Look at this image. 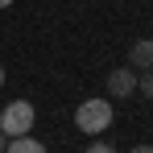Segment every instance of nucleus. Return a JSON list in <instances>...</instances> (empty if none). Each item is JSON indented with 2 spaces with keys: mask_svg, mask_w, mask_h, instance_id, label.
<instances>
[{
  "mask_svg": "<svg viewBox=\"0 0 153 153\" xmlns=\"http://www.w3.org/2000/svg\"><path fill=\"white\" fill-rule=\"evenodd\" d=\"M137 91H141L145 100H153V71H141V75H137Z\"/></svg>",
  "mask_w": 153,
  "mask_h": 153,
  "instance_id": "6",
  "label": "nucleus"
},
{
  "mask_svg": "<svg viewBox=\"0 0 153 153\" xmlns=\"http://www.w3.org/2000/svg\"><path fill=\"white\" fill-rule=\"evenodd\" d=\"M128 66L132 71H153V37H141L128 46Z\"/></svg>",
  "mask_w": 153,
  "mask_h": 153,
  "instance_id": "4",
  "label": "nucleus"
},
{
  "mask_svg": "<svg viewBox=\"0 0 153 153\" xmlns=\"http://www.w3.org/2000/svg\"><path fill=\"white\" fill-rule=\"evenodd\" d=\"M4 79H8V75H4V66H0V87H4Z\"/></svg>",
  "mask_w": 153,
  "mask_h": 153,
  "instance_id": "10",
  "label": "nucleus"
},
{
  "mask_svg": "<svg viewBox=\"0 0 153 153\" xmlns=\"http://www.w3.org/2000/svg\"><path fill=\"white\" fill-rule=\"evenodd\" d=\"M137 91V71L132 66H116L112 75H108V100H124Z\"/></svg>",
  "mask_w": 153,
  "mask_h": 153,
  "instance_id": "3",
  "label": "nucleus"
},
{
  "mask_svg": "<svg viewBox=\"0 0 153 153\" xmlns=\"http://www.w3.org/2000/svg\"><path fill=\"white\" fill-rule=\"evenodd\" d=\"M128 153H153V145H132Z\"/></svg>",
  "mask_w": 153,
  "mask_h": 153,
  "instance_id": "8",
  "label": "nucleus"
},
{
  "mask_svg": "<svg viewBox=\"0 0 153 153\" xmlns=\"http://www.w3.org/2000/svg\"><path fill=\"white\" fill-rule=\"evenodd\" d=\"M75 124H79V132H108V124H112V100H83L75 108Z\"/></svg>",
  "mask_w": 153,
  "mask_h": 153,
  "instance_id": "2",
  "label": "nucleus"
},
{
  "mask_svg": "<svg viewBox=\"0 0 153 153\" xmlns=\"http://www.w3.org/2000/svg\"><path fill=\"white\" fill-rule=\"evenodd\" d=\"M8 4H13V0H0V8H8Z\"/></svg>",
  "mask_w": 153,
  "mask_h": 153,
  "instance_id": "11",
  "label": "nucleus"
},
{
  "mask_svg": "<svg viewBox=\"0 0 153 153\" xmlns=\"http://www.w3.org/2000/svg\"><path fill=\"white\" fill-rule=\"evenodd\" d=\"M37 120V112H33V103L29 100H13L4 112H0V132L13 141V137H29V128Z\"/></svg>",
  "mask_w": 153,
  "mask_h": 153,
  "instance_id": "1",
  "label": "nucleus"
},
{
  "mask_svg": "<svg viewBox=\"0 0 153 153\" xmlns=\"http://www.w3.org/2000/svg\"><path fill=\"white\" fill-rule=\"evenodd\" d=\"M4 153H46V145L33 141V137H13V141L4 145Z\"/></svg>",
  "mask_w": 153,
  "mask_h": 153,
  "instance_id": "5",
  "label": "nucleus"
},
{
  "mask_svg": "<svg viewBox=\"0 0 153 153\" xmlns=\"http://www.w3.org/2000/svg\"><path fill=\"white\" fill-rule=\"evenodd\" d=\"M83 153H116V149H112L108 141H91V145H87V149H83Z\"/></svg>",
  "mask_w": 153,
  "mask_h": 153,
  "instance_id": "7",
  "label": "nucleus"
},
{
  "mask_svg": "<svg viewBox=\"0 0 153 153\" xmlns=\"http://www.w3.org/2000/svg\"><path fill=\"white\" fill-rule=\"evenodd\" d=\"M4 145H8V137H4V132H0V153H4Z\"/></svg>",
  "mask_w": 153,
  "mask_h": 153,
  "instance_id": "9",
  "label": "nucleus"
}]
</instances>
